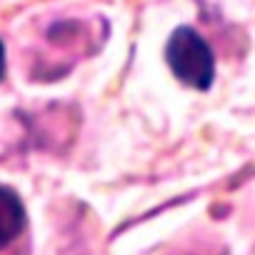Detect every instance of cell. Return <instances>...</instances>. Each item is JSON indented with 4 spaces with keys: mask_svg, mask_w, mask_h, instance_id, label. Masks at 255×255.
<instances>
[{
    "mask_svg": "<svg viewBox=\"0 0 255 255\" xmlns=\"http://www.w3.org/2000/svg\"><path fill=\"white\" fill-rule=\"evenodd\" d=\"M165 60L183 85L195 90H210L215 80V55L198 30L188 25L175 28L165 48Z\"/></svg>",
    "mask_w": 255,
    "mask_h": 255,
    "instance_id": "obj_1",
    "label": "cell"
},
{
    "mask_svg": "<svg viewBox=\"0 0 255 255\" xmlns=\"http://www.w3.org/2000/svg\"><path fill=\"white\" fill-rule=\"evenodd\" d=\"M25 208L15 190L0 185V250H5L25 230Z\"/></svg>",
    "mask_w": 255,
    "mask_h": 255,
    "instance_id": "obj_2",
    "label": "cell"
},
{
    "mask_svg": "<svg viewBox=\"0 0 255 255\" xmlns=\"http://www.w3.org/2000/svg\"><path fill=\"white\" fill-rule=\"evenodd\" d=\"M5 78V45L0 40V80Z\"/></svg>",
    "mask_w": 255,
    "mask_h": 255,
    "instance_id": "obj_3",
    "label": "cell"
}]
</instances>
